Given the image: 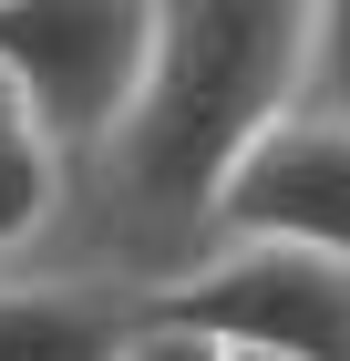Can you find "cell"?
Masks as SVG:
<instances>
[{
  "mask_svg": "<svg viewBox=\"0 0 350 361\" xmlns=\"http://www.w3.org/2000/svg\"><path fill=\"white\" fill-rule=\"evenodd\" d=\"M309 0H155V62L135 114L93 166H73L62 227L21 279H93L155 300L206 258L237 166L299 114Z\"/></svg>",
  "mask_w": 350,
  "mask_h": 361,
  "instance_id": "1",
  "label": "cell"
},
{
  "mask_svg": "<svg viewBox=\"0 0 350 361\" xmlns=\"http://www.w3.org/2000/svg\"><path fill=\"white\" fill-rule=\"evenodd\" d=\"M155 62V0H0V83L62 166H93Z\"/></svg>",
  "mask_w": 350,
  "mask_h": 361,
  "instance_id": "2",
  "label": "cell"
},
{
  "mask_svg": "<svg viewBox=\"0 0 350 361\" xmlns=\"http://www.w3.org/2000/svg\"><path fill=\"white\" fill-rule=\"evenodd\" d=\"M144 310L237 361H350V269L309 248H206Z\"/></svg>",
  "mask_w": 350,
  "mask_h": 361,
  "instance_id": "3",
  "label": "cell"
},
{
  "mask_svg": "<svg viewBox=\"0 0 350 361\" xmlns=\"http://www.w3.org/2000/svg\"><path fill=\"white\" fill-rule=\"evenodd\" d=\"M206 248H309V258H340L350 269V135L289 114L237 166Z\"/></svg>",
  "mask_w": 350,
  "mask_h": 361,
  "instance_id": "4",
  "label": "cell"
},
{
  "mask_svg": "<svg viewBox=\"0 0 350 361\" xmlns=\"http://www.w3.org/2000/svg\"><path fill=\"white\" fill-rule=\"evenodd\" d=\"M144 300L93 279H0V361H113Z\"/></svg>",
  "mask_w": 350,
  "mask_h": 361,
  "instance_id": "5",
  "label": "cell"
},
{
  "mask_svg": "<svg viewBox=\"0 0 350 361\" xmlns=\"http://www.w3.org/2000/svg\"><path fill=\"white\" fill-rule=\"evenodd\" d=\"M299 114L350 135V0H309L299 21Z\"/></svg>",
  "mask_w": 350,
  "mask_h": 361,
  "instance_id": "6",
  "label": "cell"
},
{
  "mask_svg": "<svg viewBox=\"0 0 350 361\" xmlns=\"http://www.w3.org/2000/svg\"><path fill=\"white\" fill-rule=\"evenodd\" d=\"M113 361H227V351H216L206 331H175V320H155V310H144V320H135V341H124Z\"/></svg>",
  "mask_w": 350,
  "mask_h": 361,
  "instance_id": "7",
  "label": "cell"
},
{
  "mask_svg": "<svg viewBox=\"0 0 350 361\" xmlns=\"http://www.w3.org/2000/svg\"><path fill=\"white\" fill-rule=\"evenodd\" d=\"M11 124H21V104H11V83H0V135H11Z\"/></svg>",
  "mask_w": 350,
  "mask_h": 361,
  "instance_id": "8",
  "label": "cell"
}]
</instances>
